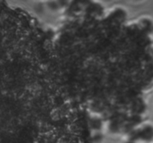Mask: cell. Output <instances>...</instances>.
<instances>
[{
	"mask_svg": "<svg viewBox=\"0 0 153 143\" xmlns=\"http://www.w3.org/2000/svg\"><path fill=\"white\" fill-rule=\"evenodd\" d=\"M126 143H134L133 142H126Z\"/></svg>",
	"mask_w": 153,
	"mask_h": 143,
	"instance_id": "cell-3",
	"label": "cell"
},
{
	"mask_svg": "<svg viewBox=\"0 0 153 143\" xmlns=\"http://www.w3.org/2000/svg\"><path fill=\"white\" fill-rule=\"evenodd\" d=\"M142 26L145 31H152L153 25L152 22L149 20H144L142 22Z\"/></svg>",
	"mask_w": 153,
	"mask_h": 143,
	"instance_id": "cell-2",
	"label": "cell"
},
{
	"mask_svg": "<svg viewBox=\"0 0 153 143\" xmlns=\"http://www.w3.org/2000/svg\"><path fill=\"white\" fill-rule=\"evenodd\" d=\"M139 133V136L146 141H150L153 139V127L149 125L145 126Z\"/></svg>",
	"mask_w": 153,
	"mask_h": 143,
	"instance_id": "cell-1",
	"label": "cell"
}]
</instances>
